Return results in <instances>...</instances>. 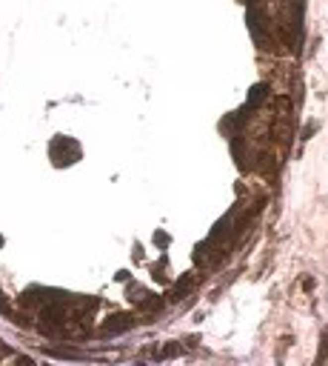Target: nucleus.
I'll return each mask as SVG.
<instances>
[{
  "label": "nucleus",
  "mask_w": 328,
  "mask_h": 366,
  "mask_svg": "<svg viewBox=\"0 0 328 366\" xmlns=\"http://www.w3.org/2000/svg\"><path fill=\"white\" fill-rule=\"evenodd\" d=\"M49 155L55 160L57 166H68V163H74L80 158V143L77 140H71V137H63L57 135L52 143H49Z\"/></svg>",
  "instance_id": "obj_1"
},
{
  "label": "nucleus",
  "mask_w": 328,
  "mask_h": 366,
  "mask_svg": "<svg viewBox=\"0 0 328 366\" xmlns=\"http://www.w3.org/2000/svg\"><path fill=\"white\" fill-rule=\"evenodd\" d=\"M134 323H131V318L129 315H112V318L103 323V332L106 335H114V332H123V329H131Z\"/></svg>",
  "instance_id": "obj_2"
},
{
  "label": "nucleus",
  "mask_w": 328,
  "mask_h": 366,
  "mask_svg": "<svg viewBox=\"0 0 328 366\" xmlns=\"http://www.w3.org/2000/svg\"><path fill=\"white\" fill-rule=\"evenodd\" d=\"M265 92H268V86H265V83L254 86V89H251V97H249V106H254V103H262V100H265Z\"/></svg>",
  "instance_id": "obj_3"
},
{
  "label": "nucleus",
  "mask_w": 328,
  "mask_h": 366,
  "mask_svg": "<svg viewBox=\"0 0 328 366\" xmlns=\"http://www.w3.org/2000/svg\"><path fill=\"white\" fill-rule=\"evenodd\" d=\"M177 355H180V346H163L160 358H177Z\"/></svg>",
  "instance_id": "obj_4"
},
{
  "label": "nucleus",
  "mask_w": 328,
  "mask_h": 366,
  "mask_svg": "<svg viewBox=\"0 0 328 366\" xmlns=\"http://www.w3.org/2000/svg\"><path fill=\"white\" fill-rule=\"evenodd\" d=\"M154 240H157V246H169V235H163V232H157Z\"/></svg>",
  "instance_id": "obj_5"
}]
</instances>
